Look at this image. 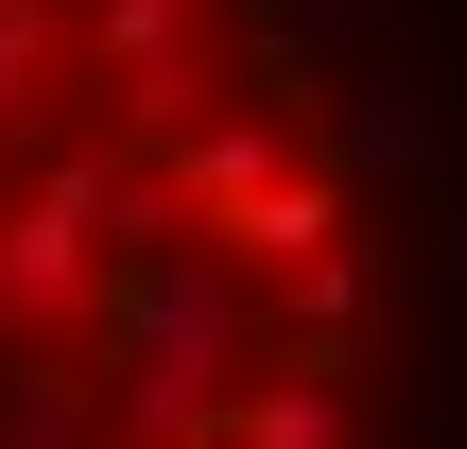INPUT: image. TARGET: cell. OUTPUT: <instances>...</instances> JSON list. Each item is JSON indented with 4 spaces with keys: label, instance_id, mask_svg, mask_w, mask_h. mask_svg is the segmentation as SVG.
I'll return each instance as SVG.
<instances>
[{
    "label": "cell",
    "instance_id": "6da1fadb",
    "mask_svg": "<svg viewBox=\"0 0 467 449\" xmlns=\"http://www.w3.org/2000/svg\"><path fill=\"white\" fill-rule=\"evenodd\" d=\"M312 0H0V449H347Z\"/></svg>",
    "mask_w": 467,
    "mask_h": 449
}]
</instances>
